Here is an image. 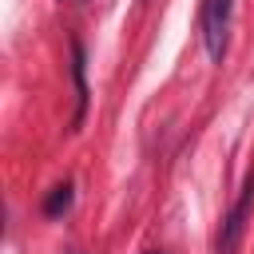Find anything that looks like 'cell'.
<instances>
[{
    "label": "cell",
    "mask_w": 254,
    "mask_h": 254,
    "mask_svg": "<svg viewBox=\"0 0 254 254\" xmlns=\"http://www.w3.org/2000/svg\"><path fill=\"white\" fill-rule=\"evenodd\" d=\"M67 4H83V0H67Z\"/></svg>",
    "instance_id": "6"
},
{
    "label": "cell",
    "mask_w": 254,
    "mask_h": 254,
    "mask_svg": "<svg viewBox=\"0 0 254 254\" xmlns=\"http://www.w3.org/2000/svg\"><path fill=\"white\" fill-rule=\"evenodd\" d=\"M147 254H163V250H147Z\"/></svg>",
    "instance_id": "5"
},
{
    "label": "cell",
    "mask_w": 254,
    "mask_h": 254,
    "mask_svg": "<svg viewBox=\"0 0 254 254\" xmlns=\"http://www.w3.org/2000/svg\"><path fill=\"white\" fill-rule=\"evenodd\" d=\"M71 202H75V187H71V183H56V187L44 194L40 210H44V218H64V214L71 210Z\"/></svg>",
    "instance_id": "4"
},
{
    "label": "cell",
    "mask_w": 254,
    "mask_h": 254,
    "mask_svg": "<svg viewBox=\"0 0 254 254\" xmlns=\"http://www.w3.org/2000/svg\"><path fill=\"white\" fill-rule=\"evenodd\" d=\"M71 83H75V115H71V131L83 127V115H87V56H83V44L71 40Z\"/></svg>",
    "instance_id": "3"
},
{
    "label": "cell",
    "mask_w": 254,
    "mask_h": 254,
    "mask_svg": "<svg viewBox=\"0 0 254 254\" xmlns=\"http://www.w3.org/2000/svg\"><path fill=\"white\" fill-rule=\"evenodd\" d=\"M230 12H234V0H206V4H202V44H206V56H210L214 64L226 60Z\"/></svg>",
    "instance_id": "1"
},
{
    "label": "cell",
    "mask_w": 254,
    "mask_h": 254,
    "mask_svg": "<svg viewBox=\"0 0 254 254\" xmlns=\"http://www.w3.org/2000/svg\"><path fill=\"white\" fill-rule=\"evenodd\" d=\"M250 206H254V171L246 175L242 190H238V202L230 206V214L222 218V230H218V254H234L242 246V234H246V218H250Z\"/></svg>",
    "instance_id": "2"
}]
</instances>
